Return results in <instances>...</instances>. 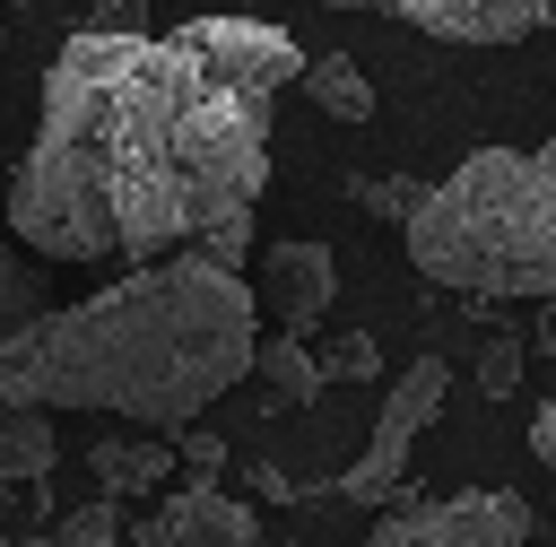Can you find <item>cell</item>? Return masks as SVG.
<instances>
[{
    "mask_svg": "<svg viewBox=\"0 0 556 547\" xmlns=\"http://www.w3.org/2000/svg\"><path fill=\"white\" fill-rule=\"evenodd\" d=\"M304 78L287 26L191 17L174 35H70L9 174V234L52 260H243L278 96Z\"/></svg>",
    "mask_w": 556,
    "mask_h": 547,
    "instance_id": "obj_1",
    "label": "cell"
},
{
    "mask_svg": "<svg viewBox=\"0 0 556 547\" xmlns=\"http://www.w3.org/2000/svg\"><path fill=\"white\" fill-rule=\"evenodd\" d=\"M252 347H261L252 278L208 252H174L96 287L70 313L52 304L26 339H9L0 399L43 417L104 408L139 434H191V417H208V399L252 373Z\"/></svg>",
    "mask_w": 556,
    "mask_h": 547,
    "instance_id": "obj_2",
    "label": "cell"
},
{
    "mask_svg": "<svg viewBox=\"0 0 556 547\" xmlns=\"http://www.w3.org/2000/svg\"><path fill=\"white\" fill-rule=\"evenodd\" d=\"M417 278L486 304L556 295V139L547 148H469L400 226Z\"/></svg>",
    "mask_w": 556,
    "mask_h": 547,
    "instance_id": "obj_3",
    "label": "cell"
},
{
    "mask_svg": "<svg viewBox=\"0 0 556 547\" xmlns=\"http://www.w3.org/2000/svg\"><path fill=\"white\" fill-rule=\"evenodd\" d=\"M443 399H452V365H443V356H417V365H408V373L382 391L374 443H365V460L348 469V495H356V504H391V495H400L408 451H417V434L443 417Z\"/></svg>",
    "mask_w": 556,
    "mask_h": 547,
    "instance_id": "obj_4",
    "label": "cell"
},
{
    "mask_svg": "<svg viewBox=\"0 0 556 547\" xmlns=\"http://www.w3.org/2000/svg\"><path fill=\"white\" fill-rule=\"evenodd\" d=\"M521 538H530V504L513 486H460L443 504L382 512L365 547H521Z\"/></svg>",
    "mask_w": 556,
    "mask_h": 547,
    "instance_id": "obj_5",
    "label": "cell"
},
{
    "mask_svg": "<svg viewBox=\"0 0 556 547\" xmlns=\"http://www.w3.org/2000/svg\"><path fill=\"white\" fill-rule=\"evenodd\" d=\"M330 295H339V260H330V243H269V252H261V287H252V304L278 321V339H313L321 313H330Z\"/></svg>",
    "mask_w": 556,
    "mask_h": 547,
    "instance_id": "obj_6",
    "label": "cell"
},
{
    "mask_svg": "<svg viewBox=\"0 0 556 547\" xmlns=\"http://www.w3.org/2000/svg\"><path fill=\"white\" fill-rule=\"evenodd\" d=\"M400 17L434 43H521L556 26V0H408Z\"/></svg>",
    "mask_w": 556,
    "mask_h": 547,
    "instance_id": "obj_7",
    "label": "cell"
},
{
    "mask_svg": "<svg viewBox=\"0 0 556 547\" xmlns=\"http://www.w3.org/2000/svg\"><path fill=\"white\" fill-rule=\"evenodd\" d=\"M148 547H261V521H252V504H235L226 486H191V478H182V486L156 504Z\"/></svg>",
    "mask_w": 556,
    "mask_h": 547,
    "instance_id": "obj_8",
    "label": "cell"
},
{
    "mask_svg": "<svg viewBox=\"0 0 556 547\" xmlns=\"http://www.w3.org/2000/svg\"><path fill=\"white\" fill-rule=\"evenodd\" d=\"M43 313H52V278H43V260H35L17 234H0V347L26 339Z\"/></svg>",
    "mask_w": 556,
    "mask_h": 547,
    "instance_id": "obj_9",
    "label": "cell"
},
{
    "mask_svg": "<svg viewBox=\"0 0 556 547\" xmlns=\"http://www.w3.org/2000/svg\"><path fill=\"white\" fill-rule=\"evenodd\" d=\"M87 469H96V486H104V495H148V486H165L174 451H165V443H148V434H113V443H96V451H87Z\"/></svg>",
    "mask_w": 556,
    "mask_h": 547,
    "instance_id": "obj_10",
    "label": "cell"
},
{
    "mask_svg": "<svg viewBox=\"0 0 556 547\" xmlns=\"http://www.w3.org/2000/svg\"><path fill=\"white\" fill-rule=\"evenodd\" d=\"M295 87H304V96H313L330 122H348V130H356V122H374V78H365L348 52H321V61H304V78H295Z\"/></svg>",
    "mask_w": 556,
    "mask_h": 547,
    "instance_id": "obj_11",
    "label": "cell"
},
{
    "mask_svg": "<svg viewBox=\"0 0 556 547\" xmlns=\"http://www.w3.org/2000/svg\"><path fill=\"white\" fill-rule=\"evenodd\" d=\"M52 460H61L52 417H43V408H9V399H0V478H43Z\"/></svg>",
    "mask_w": 556,
    "mask_h": 547,
    "instance_id": "obj_12",
    "label": "cell"
},
{
    "mask_svg": "<svg viewBox=\"0 0 556 547\" xmlns=\"http://www.w3.org/2000/svg\"><path fill=\"white\" fill-rule=\"evenodd\" d=\"M252 373L278 391V408H304V399L321 391V365L304 356V339H261V347H252Z\"/></svg>",
    "mask_w": 556,
    "mask_h": 547,
    "instance_id": "obj_13",
    "label": "cell"
},
{
    "mask_svg": "<svg viewBox=\"0 0 556 547\" xmlns=\"http://www.w3.org/2000/svg\"><path fill=\"white\" fill-rule=\"evenodd\" d=\"M313 365H321V382H330V373H348V382L382 373V356H374V339H365V330H339V339H330V347H321Z\"/></svg>",
    "mask_w": 556,
    "mask_h": 547,
    "instance_id": "obj_14",
    "label": "cell"
},
{
    "mask_svg": "<svg viewBox=\"0 0 556 547\" xmlns=\"http://www.w3.org/2000/svg\"><path fill=\"white\" fill-rule=\"evenodd\" d=\"M356 200H365L374 217H400V226H408L426 191H417V182H400V174H365V182H356Z\"/></svg>",
    "mask_w": 556,
    "mask_h": 547,
    "instance_id": "obj_15",
    "label": "cell"
},
{
    "mask_svg": "<svg viewBox=\"0 0 556 547\" xmlns=\"http://www.w3.org/2000/svg\"><path fill=\"white\" fill-rule=\"evenodd\" d=\"M182 469H191V486H217V460H226V443L217 434H182V451H174Z\"/></svg>",
    "mask_w": 556,
    "mask_h": 547,
    "instance_id": "obj_16",
    "label": "cell"
},
{
    "mask_svg": "<svg viewBox=\"0 0 556 547\" xmlns=\"http://www.w3.org/2000/svg\"><path fill=\"white\" fill-rule=\"evenodd\" d=\"M530 460L556 478V391H547V399H539V417H530Z\"/></svg>",
    "mask_w": 556,
    "mask_h": 547,
    "instance_id": "obj_17",
    "label": "cell"
},
{
    "mask_svg": "<svg viewBox=\"0 0 556 547\" xmlns=\"http://www.w3.org/2000/svg\"><path fill=\"white\" fill-rule=\"evenodd\" d=\"M513 365H521V347H513V339H495V347H486V399H495V391H513Z\"/></svg>",
    "mask_w": 556,
    "mask_h": 547,
    "instance_id": "obj_18",
    "label": "cell"
},
{
    "mask_svg": "<svg viewBox=\"0 0 556 547\" xmlns=\"http://www.w3.org/2000/svg\"><path fill=\"white\" fill-rule=\"evenodd\" d=\"M530 347H539V356H556V295H547V313H539V330H530Z\"/></svg>",
    "mask_w": 556,
    "mask_h": 547,
    "instance_id": "obj_19",
    "label": "cell"
},
{
    "mask_svg": "<svg viewBox=\"0 0 556 547\" xmlns=\"http://www.w3.org/2000/svg\"><path fill=\"white\" fill-rule=\"evenodd\" d=\"M321 9H408V0H321Z\"/></svg>",
    "mask_w": 556,
    "mask_h": 547,
    "instance_id": "obj_20",
    "label": "cell"
},
{
    "mask_svg": "<svg viewBox=\"0 0 556 547\" xmlns=\"http://www.w3.org/2000/svg\"><path fill=\"white\" fill-rule=\"evenodd\" d=\"M96 547H148V538H96Z\"/></svg>",
    "mask_w": 556,
    "mask_h": 547,
    "instance_id": "obj_21",
    "label": "cell"
}]
</instances>
